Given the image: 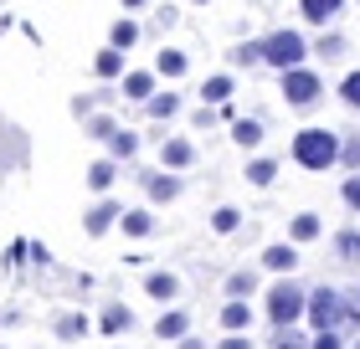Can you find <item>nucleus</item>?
Wrapping results in <instances>:
<instances>
[{"instance_id": "1", "label": "nucleus", "mask_w": 360, "mask_h": 349, "mask_svg": "<svg viewBox=\"0 0 360 349\" xmlns=\"http://www.w3.org/2000/svg\"><path fill=\"white\" fill-rule=\"evenodd\" d=\"M340 154H345V144L335 129H299L293 134V164H304V170H330V164H340Z\"/></svg>"}, {"instance_id": "2", "label": "nucleus", "mask_w": 360, "mask_h": 349, "mask_svg": "<svg viewBox=\"0 0 360 349\" xmlns=\"http://www.w3.org/2000/svg\"><path fill=\"white\" fill-rule=\"evenodd\" d=\"M263 298H268V303H263V313L273 319V329H288V324H299L304 313H309V293H304L293 277H278Z\"/></svg>"}, {"instance_id": "3", "label": "nucleus", "mask_w": 360, "mask_h": 349, "mask_svg": "<svg viewBox=\"0 0 360 349\" xmlns=\"http://www.w3.org/2000/svg\"><path fill=\"white\" fill-rule=\"evenodd\" d=\"M355 313L360 308H350L335 288H314V293H309V313H304V319L314 324V334H319V329H345Z\"/></svg>"}, {"instance_id": "4", "label": "nucleus", "mask_w": 360, "mask_h": 349, "mask_svg": "<svg viewBox=\"0 0 360 349\" xmlns=\"http://www.w3.org/2000/svg\"><path fill=\"white\" fill-rule=\"evenodd\" d=\"M304 57H309V41L299 37V31H273V37H263V62L278 67V72L304 67Z\"/></svg>"}, {"instance_id": "5", "label": "nucleus", "mask_w": 360, "mask_h": 349, "mask_svg": "<svg viewBox=\"0 0 360 349\" xmlns=\"http://www.w3.org/2000/svg\"><path fill=\"white\" fill-rule=\"evenodd\" d=\"M319 98H324L319 72H309V67H288V72H283V103H288V108H314Z\"/></svg>"}, {"instance_id": "6", "label": "nucleus", "mask_w": 360, "mask_h": 349, "mask_svg": "<svg viewBox=\"0 0 360 349\" xmlns=\"http://www.w3.org/2000/svg\"><path fill=\"white\" fill-rule=\"evenodd\" d=\"M263 268L278 272V277H288L293 268H299V242H273L268 252H263Z\"/></svg>"}, {"instance_id": "7", "label": "nucleus", "mask_w": 360, "mask_h": 349, "mask_svg": "<svg viewBox=\"0 0 360 349\" xmlns=\"http://www.w3.org/2000/svg\"><path fill=\"white\" fill-rule=\"evenodd\" d=\"M98 329H103L108 339H119L134 329V308H124V303H103V313H98Z\"/></svg>"}, {"instance_id": "8", "label": "nucleus", "mask_w": 360, "mask_h": 349, "mask_svg": "<svg viewBox=\"0 0 360 349\" xmlns=\"http://www.w3.org/2000/svg\"><path fill=\"white\" fill-rule=\"evenodd\" d=\"M119 216H124V206H119V201H98V206L83 216V231H88V237H103V231L119 221Z\"/></svg>"}, {"instance_id": "9", "label": "nucleus", "mask_w": 360, "mask_h": 349, "mask_svg": "<svg viewBox=\"0 0 360 349\" xmlns=\"http://www.w3.org/2000/svg\"><path fill=\"white\" fill-rule=\"evenodd\" d=\"M191 334V313L186 308H165L155 319V339H186Z\"/></svg>"}, {"instance_id": "10", "label": "nucleus", "mask_w": 360, "mask_h": 349, "mask_svg": "<svg viewBox=\"0 0 360 349\" xmlns=\"http://www.w3.org/2000/svg\"><path fill=\"white\" fill-rule=\"evenodd\" d=\"M144 293H150L155 298V303H175V298H180V277L175 272H150V277H144Z\"/></svg>"}, {"instance_id": "11", "label": "nucleus", "mask_w": 360, "mask_h": 349, "mask_svg": "<svg viewBox=\"0 0 360 349\" xmlns=\"http://www.w3.org/2000/svg\"><path fill=\"white\" fill-rule=\"evenodd\" d=\"M144 195H150V201H175L180 195V175H170V170L144 175Z\"/></svg>"}, {"instance_id": "12", "label": "nucleus", "mask_w": 360, "mask_h": 349, "mask_svg": "<svg viewBox=\"0 0 360 349\" xmlns=\"http://www.w3.org/2000/svg\"><path fill=\"white\" fill-rule=\"evenodd\" d=\"M221 329H226V334H237V329H252L248 298H226V303H221Z\"/></svg>"}, {"instance_id": "13", "label": "nucleus", "mask_w": 360, "mask_h": 349, "mask_svg": "<svg viewBox=\"0 0 360 349\" xmlns=\"http://www.w3.org/2000/svg\"><path fill=\"white\" fill-rule=\"evenodd\" d=\"M113 180H119V159H93L88 164V190H98V195H108V185H113Z\"/></svg>"}, {"instance_id": "14", "label": "nucleus", "mask_w": 360, "mask_h": 349, "mask_svg": "<svg viewBox=\"0 0 360 349\" xmlns=\"http://www.w3.org/2000/svg\"><path fill=\"white\" fill-rule=\"evenodd\" d=\"M191 159H195L191 139H165V144H160V164H165V170H186Z\"/></svg>"}, {"instance_id": "15", "label": "nucleus", "mask_w": 360, "mask_h": 349, "mask_svg": "<svg viewBox=\"0 0 360 349\" xmlns=\"http://www.w3.org/2000/svg\"><path fill=\"white\" fill-rule=\"evenodd\" d=\"M340 6H345V0H299L304 21H314V26H330L335 15H340Z\"/></svg>"}, {"instance_id": "16", "label": "nucleus", "mask_w": 360, "mask_h": 349, "mask_svg": "<svg viewBox=\"0 0 360 349\" xmlns=\"http://www.w3.org/2000/svg\"><path fill=\"white\" fill-rule=\"evenodd\" d=\"M88 329H93V324H88V313H62V319L52 324V334H57V339H68V344H77V339L88 334Z\"/></svg>"}, {"instance_id": "17", "label": "nucleus", "mask_w": 360, "mask_h": 349, "mask_svg": "<svg viewBox=\"0 0 360 349\" xmlns=\"http://www.w3.org/2000/svg\"><path fill=\"white\" fill-rule=\"evenodd\" d=\"M124 98L150 103V98H155V72H124Z\"/></svg>"}, {"instance_id": "18", "label": "nucleus", "mask_w": 360, "mask_h": 349, "mask_svg": "<svg viewBox=\"0 0 360 349\" xmlns=\"http://www.w3.org/2000/svg\"><path fill=\"white\" fill-rule=\"evenodd\" d=\"M119 226H124V237L144 242V237L155 231V216H150V211H124V216H119Z\"/></svg>"}, {"instance_id": "19", "label": "nucleus", "mask_w": 360, "mask_h": 349, "mask_svg": "<svg viewBox=\"0 0 360 349\" xmlns=\"http://www.w3.org/2000/svg\"><path fill=\"white\" fill-rule=\"evenodd\" d=\"M93 72L103 77V82L108 77H124V52H119V46H103V52L93 57Z\"/></svg>"}, {"instance_id": "20", "label": "nucleus", "mask_w": 360, "mask_h": 349, "mask_svg": "<svg viewBox=\"0 0 360 349\" xmlns=\"http://www.w3.org/2000/svg\"><path fill=\"white\" fill-rule=\"evenodd\" d=\"M314 237H319V216L314 211H304V216H293V221H288V242L304 246V242H314Z\"/></svg>"}, {"instance_id": "21", "label": "nucleus", "mask_w": 360, "mask_h": 349, "mask_svg": "<svg viewBox=\"0 0 360 349\" xmlns=\"http://www.w3.org/2000/svg\"><path fill=\"white\" fill-rule=\"evenodd\" d=\"M108 154L113 159H134L139 154V134H134V129H119V134L108 139Z\"/></svg>"}, {"instance_id": "22", "label": "nucleus", "mask_w": 360, "mask_h": 349, "mask_svg": "<svg viewBox=\"0 0 360 349\" xmlns=\"http://www.w3.org/2000/svg\"><path fill=\"white\" fill-rule=\"evenodd\" d=\"M237 226H242V211L237 206H217V211H211V231H217V237H232Z\"/></svg>"}, {"instance_id": "23", "label": "nucleus", "mask_w": 360, "mask_h": 349, "mask_svg": "<svg viewBox=\"0 0 360 349\" xmlns=\"http://www.w3.org/2000/svg\"><path fill=\"white\" fill-rule=\"evenodd\" d=\"M186 67H191V62H186V52H175V46H165V52L155 57V72H160V77H180Z\"/></svg>"}, {"instance_id": "24", "label": "nucleus", "mask_w": 360, "mask_h": 349, "mask_svg": "<svg viewBox=\"0 0 360 349\" xmlns=\"http://www.w3.org/2000/svg\"><path fill=\"white\" fill-rule=\"evenodd\" d=\"M144 113H150V119H175L180 113V93H155L150 103H144Z\"/></svg>"}, {"instance_id": "25", "label": "nucleus", "mask_w": 360, "mask_h": 349, "mask_svg": "<svg viewBox=\"0 0 360 349\" xmlns=\"http://www.w3.org/2000/svg\"><path fill=\"white\" fill-rule=\"evenodd\" d=\"M232 139H237L242 149L263 144V124H257V119H232Z\"/></svg>"}, {"instance_id": "26", "label": "nucleus", "mask_w": 360, "mask_h": 349, "mask_svg": "<svg viewBox=\"0 0 360 349\" xmlns=\"http://www.w3.org/2000/svg\"><path fill=\"white\" fill-rule=\"evenodd\" d=\"M252 293H257V272L252 268H242V272L226 277V298H252Z\"/></svg>"}, {"instance_id": "27", "label": "nucleus", "mask_w": 360, "mask_h": 349, "mask_svg": "<svg viewBox=\"0 0 360 349\" xmlns=\"http://www.w3.org/2000/svg\"><path fill=\"white\" fill-rule=\"evenodd\" d=\"M201 98H206V103H226V98H232V77H226V72H217V77H206V88H201Z\"/></svg>"}, {"instance_id": "28", "label": "nucleus", "mask_w": 360, "mask_h": 349, "mask_svg": "<svg viewBox=\"0 0 360 349\" xmlns=\"http://www.w3.org/2000/svg\"><path fill=\"white\" fill-rule=\"evenodd\" d=\"M134 41H139V26H134V21H113V31H108V46H119V52H129Z\"/></svg>"}, {"instance_id": "29", "label": "nucleus", "mask_w": 360, "mask_h": 349, "mask_svg": "<svg viewBox=\"0 0 360 349\" xmlns=\"http://www.w3.org/2000/svg\"><path fill=\"white\" fill-rule=\"evenodd\" d=\"M273 180H278V164H273V159H252V164H248V185L263 190V185H273Z\"/></svg>"}, {"instance_id": "30", "label": "nucleus", "mask_w": 360, "mask_h": 349, "mask_svg": "<svg viewBox=\"0 0 360 349\" xmlns=\"http://www.w3.org/2000/svg\"><path fill=\"white\" fill-rule=\"evenodd\" d=\"M335 252H340V262H360V231H340Z\"/></svg>"}, {"instance_id": "31", "label": "nucleus", "mask_w": 360, "mask_h": 349, "mask_svg": "<svg viewBox=\"0 0 360 349\" xmlns=\"http://www.w3.org/2000/svg\"><path fill=\"white\" fill-rule=\"evenodd\" d=\"M88 134L93 139H113V134H119V124H113L108 113H88Z\"/></svg>"}, {"instance_id": "32", "label": "nucleus", "mask_w": 360, "mask_h": 349, "mask_svg": "<svg viewBox=\"0 0 360 349\" xmlns=\"http://www.w3.org/2000/svg\"><path fill=\"white\" fill-rule=\"evenodd\" d=\"M273 349H309V339L288 324V329H278V334H273Z\"/></svg>"}, {"instance_id": "33", "label": "nucleus", "mask_w": 360, "mask_h": 349, "mask_svg": "<svg viewBox=\"0 0 360 349\" xmlns=\"http://www.w3.org/2000/svg\"><path fill=\"white\" fill-rule=\"evenodd\" d=\"M232 62H237V67H252V62H263V41H248V46H237V52H232Z\"/></svg>"}, {"instance_id": "34", "label": "nucleus", "mask_w": 360, "mask_h": 349, "mask_svg": "<svg viewBox=\"0 0 360 349\" xmlns=\"http://www.w3.org/2000/svg\"><path fill=\"white\" fill-rule=\"evenodd\" d=\"M309 349H345V339H340V329H319V334L309 339Z\"/></svg>"}, {"instance_id": "35", "label": "nucleus", "mask_w": 360, "mask_h": 349, "mask_svg": "<svg viewBox=\"0 0 360 349\" xmlns=\"http://www.w3.org/2000/svg\"><path fill=\"white\" fill-rule=\"evenodd\" d=\"M340 98H345V108H360V72H350L340 82Z\"/></svg>"}, {"instance_id": "36", "label": "nucleus", "mask_w": 360, "mask_h": 349, "mask_svg": "<svg viewBox=\"0 0 360 349\" xmlns=\"http://www.w3.org/2000/svg\"><path fill=\"white\" fill-rule=\"evenodd\" d=\"M340 195H345V206H350V211L360 216V170H355V175L345 180V185H340Z\"/></svg>"}, {"instance_id": "37", "label": "nucleus", "mask_w": 360, "mask_h": 349, "mask_svg": "<svg viewBox=\"0 0 360 349\" xmlns=\"http://www.w3.org/2000/svg\"><path fill=\"white\" fill-rule=\"evenodd\" d=\"M314 52H319V57H340V52H345V37H319Z\"/></svg>"}, {"instance_id": "38", "label": "nucleus", "mask_w": 360, "mask_h": 349, "mask_svg": "<svg viewBox=\"0 0 360 349\" xmlns=\"http://www.w3.org/2000/svg\"><path fill=\"white\" fill-rule=\"evenodd\" d=\"M217 349H252V334H248V329H237V334H226Z\"/></svg>"}, {"instance_id": "39", "label": "nucleus", "mask_w": 360, "mask_h": 349, "mask_svg": "<svg viewBox=\"0 0 360 349\" xmlns=\"http://www.w3.org/2000/svg\"><path fill=\"white\" fill-rule=\"evenodd\" d=\"M340 164H350V170H360V139L345 144V154H340Z\"/></svg>"}, {"instance_id": "40", "label": "nucleus", "mask_w": 360, "mask_h": 349, "mask_svg": "<svg viewBox=\"0 0 360 349\" xmlns=\"http://www.w3.org/2000/svg\"><path fill=\"white\" fill-rule=\"evenodd\" d=\"M175 349H206V339H195V334H186V339H175Z\"/></svg>"}, {"instance_id": "41", "label": "nucleus", "mask_w": 360, "mask_h": 349, "mask_svg": "<svg viewBox=\"0 0 360 349\" xmlns=\"http://www.w3.org/2000/svg\"><path fill=\"white\" fill-rule=\"evenodd\" d=\"M139 6H144V0H124V11H139Z\"/></svg>"}, {"instance_id": "42", "label": "nucleus", "mask_w": 360, "mask_h": 349, "mask_svg": "<svg viewBox=\"0 0 360 349\" xmlns=\"http://www.w3.org/2000/svg\"><path fill=\"white\" fill-rule=\"evenodd\" d=\"M195 6H206V0H195Z\"/></svg>"}]
</instances>
